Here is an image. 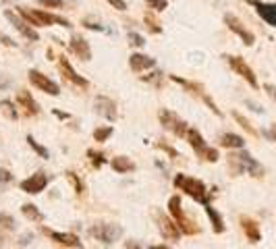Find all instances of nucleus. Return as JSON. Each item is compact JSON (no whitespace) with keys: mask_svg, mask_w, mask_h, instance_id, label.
Instances as JSON below:
<instances>
[{"mask_svg":"<svg viewBox=\"0 0 276 249\" xmlns=\"http://www.w3.org/2000/svg\"><path fill=\"white\" fill-rule=\"evenodd\" d=\"M168 212H170V216L174 218V222L179 225V229H181V233H187V235H193L197 229L195 227H191L193 222L189 220V218L185 216V212H183V206H181V197L179 195H172L170 200H168Z\"/></svg>","mask_w":276,"mask_h":249,"instance_id":"obj_3","label":"nucleus"},{"mask_svg":"<svg viewBox=\"0 0 276 249\" xmlns=\"http://www.w3.org/2000/svg\"><path fill=\"white\" fill-rule=\"evenodd\" d=\"M247 3H254V5H260V0H247Z\"/></svg>","mask_w":276,"mask_h":249,"instance_id":"obj_41","label":"nucleus"},{"mask_svg":"<svg viewBox=\"0 0 276 249\" xmlns=\"http://www.w3.org/2000/svg\"><path fill=\"white\" fill-rule=\"evenodd\" d=\"M160 120H162V124H164V129H168V131H172L177 137H185L187 135V122H183L174 112H170V110H160Z\"/></svg>","mask_w":276,"mask_h":249,"instance_id":"obj_5","label":"nucleus"},{"mask_svg":"<svg viewBox=\"0 0 276 249\" xmlns=\"http://www.w3.org/2000/svg\"><path fill=\"white\" fill-rule=\"evenodd\" d=\"M156 222H158V229H160V233L164 235V239H168V241H179L181 239V229H179V225L177 222H172L168 216H164V214H156Z\"/></svg>","mask_w":276,"mask_h":249,"instance_id":"obj_7","label":"nucleus"},{"mask_svg":"<svg viewBox=\"0 0 276 249\" xmlns=\"http://www.w3.org/2000/svg\"><path fill=\"white\" fill-rule=\"evenodd\" d=\"M96 110H98L104 118H108V120H114V118H116V104H114L110 98H104V96L96 98Z\"/></svg>","mask_w":276,"mask_h":249,"instance_id":"obj_13","label":"nucleus"},{"mask_svg":"<svg viewBox=\"0 0 276 249\" xmlns=\"http://www.w3.org/2000/svg\"><path fill=\"white\" fill-rule=\"evenodd\" d=\"M0 225H3L5 229H15L13 216H9V214H0Z\"/></svg>","mask_w":276,"mask_h":249,"instance_id":"obj_31","label":"nucleus"},{"mask_svg":"<svg viewBox=\"0 0 276 249\" xmlns=\"http://www.w3.org/2000/svg\"><path fill=\"white\" fill-rule=\"evenodd\" d=\"M147 3V9L152 11H164L166 9V0H145Z\"/></svg>","mask_w":276,"mask_h":249,"instance_id":"obj_30","label":"nucleus"},{"mask_svg":"<svg viewBox=\"0 0 276 249\" xmlns=\"http://www.w3.org/2000/svg\"><path fill=\"white\" fill-rule=\"evenodd\" d=\"M224 23H227V25H229V29H231V31H235V34H237L245 44H247V46H252V44L256 42L254 34H252V31L245 29V27H243V23H241L235 15H227V17H224Z\"/></svg>","mask_w":276,"mask_h":249,"instance_id":"obj_11","label":"nucleus"},{"mask_svg":"<svg viewBox=\"0 0 276 249\" xmlns=\"http://www.w3.org/2000/svg\"><path fill=\"white\" fill-rule=\"evenodd\" d=\"M21 212H23V216L27 218V220H32V222H42V220H44V214H42V212L38 210V206H34V204H23Z\"/></svg>","mask_w":276,"mask_h":249,"instance_id":"obj_21","label":"nucleus"},{"mask_svg":"<svg viewBox=\"0 0 276 249\" xmlns=\"http://www.w3.org/2000/svg\"><path fill=\"white\" fill-rule=\"evenodd\" d=\"M89 233H91V237H96L104 245H110V243H114V241H118L122 237V227L112 225V222H100L96 227H91Z\"/></svg>","mask_w":276,"mask_h":249,"instance_id":"obj_4","label":"nucleus"},{"mask_svg":"<svg viewBox=\"0 0 276 249\" xmlns=\"http://www.w3.org/2000/svg\"><path fill=\"white\" fill-rule=\"evenodd\" d=\"M87 154L91 156V162H94L96 166H102V164H104V160H102V154H96V152H91V150H89Z\"/></svg>","mask_w":276,"mask_h":249,"instance_id":"obj_34","label":"nucleus"},{"mask_svg":"<svg viewBox=\"0 0 276 249\" xmlns=\"http://www.w3.org/2000/svg\"><path fill=\"white\" fill-rule=\"evenodd\" d=\"M266 91H268L270 96H272V98L276 100V87H274V85H266Z\"/></svg>","mask_w":276,"mask_h":249,"instance_id":"obj_38","label":"nucleus"},{"mask_svg":"<svg viewBox=\"0 0 276 249\" xmlns=\"http://www.w3.org/2000/svg\"><path fill=\"white\" fill-rule=\"evenodd\" d=\"M112 168L116 172H129V170H133V162L129 158H125V156H116V158H112Z\"/></svg>","mask_w":276,"mask_h":249,"instance_id":"obj_23","label":"nucleus"},{"mask_svg":"<svg viewBox=\"0 0 276 249\" xmlns=\"http://www.w3.org/2000/svg\"><path fill=\"white\" fill-rule=\"evenodd\" d=\"M46 185H48L46 172H36V175H32L29 179H25V181L21 183V189H23L25 193L36 195V193H42V191L46 189Z\"/></svg>","mask_w":276,"mask_h":249,"instance_id":"obj_8","label":"nucleus"},{"mask_svg":"<svg viewBox=\"0 0 276 249\" xmlns=\"http://www.w3.org/2000/svg\"><path fill=\"white\" fill-rule=\"evenodd\" d=\"M258 13L272 25H276V7H266V5H258Z\"/></svg>","mask_w":276,"mask_h":249,"instance_id":"obj_24","label":"nucleus"},{"mask_svg":"<svg viewBox=\"0 0 276 249\" xmlns=\"http://www.w3.org/2000/svg\"><path fill=\"white\" fill-rule=\"evenodd\" d=\"M202 158L208 160V162H216V160H218V150H214V147L208 145V147L202 152Z\"/></svg>","mask_w":276,"mask_h":249,"instance_id":"obj_28","label":"nucleus"},{"mask_svg":"<svg viewBox=\"0 0 276 249\" xmlns=\"http://www.w3.org/2000/svg\"><path fill=\"white\" fill-rule=\"evenodd\" d=\"M268 137L270 139H276V124H272V129L268 131Z\"/></svg>","mask_w":276,"mask_h":249,"instance_id":"obj_39","label":"nucleus"},{"mask_svg":"<svg viewBox=\"0 0 276 249\" xmlns=\"http://www.w3.org/2000/svg\"><path fill=\"white\" fill-rule=\"evenodd\" d=\"M129 40H131V44L133 46H137V48H141L145 42H143V38L139 36V34H135V31H133V34H129Z\"/></svg>","mask_w":276,"mask_h":249,"instance_id":"obj_33","label":"nucleus"},{"mask_svg":"<svg viewBox=\"0 0 276 249\" xmlns=\"http://www.w3.org/2000/svg\"><path fill=\"white\" fill-rule=\"evenodd\" d=\"M29 81H32V85H36L38 89L50 93V96H58V93H60L58 85L52 79H48L46 75H42L40 71H29Z\"/></svg>","mask_w":276,"mask_h":249,"instance_id":"obj_9","label":"nucleus"},{"mask_svg":"<svg viewBox=\"0 0 276 249\" xmlns=\"http://www.w3.org/2000/svg\"><path fill=\"white\" fill-rule=\"evenodd\" d=\"M5 17L15 25V29L19 31V34H21L23 38L32 40V42H38V38H40V36H38V31H36V29H32V25H29V23H25V21H23L21 17H17L13 11H7V13H5Z\"/></svg>","mask_w":276,"mask_h":249,"instance_id":"obj_10","label":"nucleus"},{"mask_svg":"<svg viewBox=\"0 0 276 249\" xmlns=\"http://www.w3.org/2000/svg\"><path fill=\"white\" fill-rule=\"evenodd\" d=\"M154 65H156V60L145 56V54H131V58H129V67L133 71H137V73H141L145 69H152Z\"/></svg>","mask_w":276,"mask_h":249,"instance_id":"obj_14","label":"nucleus"},{"mask_svg":"<svg viewBox=\"0 0 276 249\" xmlns=\"http://www.w3.org/2000/svg\"><path fill=\"white\" fill-rule=\"evenodd\" d=\"M42 7H48V9H60L63 7V0H40Z\"/></svg>","mask_w":276,"mask_h":249,"instance_id":"obj_32","label":"nucleus"},{"mask_svg":"<svg viewBox=\"0 0 276 249\" xmlns=\"http://www.w3.org/2000/svg\"><path fill=\"white\" fill-rule=\"evenodd\" d=\"M69 179H71V181L75 183V189H77V193H81V191H83V185H81V183L77 181V177H75V172H69Z\"/></svg>","mask_w":276,"mask_h":249,"instance_id":"obj_36","label":"nucleus"},{"mask_svg":"<svg viewBox=\"0 0 276 249\" xmlns=\"http://www.w3.org/2000/svg\"><path fill=\"white\" fill-rule=\"evenodd\" d=\"M149 249H170V247H166V245H154V247H149Z\"/></svg>","mask_w":276,"mask_h":249,"instance_id":"obj_40","label":"nucleus"},{"mask_svg":"<svg viewBox=\"0 0 276 249\" xmlns=\"http://www.w3.org/2000/svg\"><path fill=\"white\" fill-rule=\"evenodd\" d=\"M241 227H243L245 235H247V239H249L252 243H258V241L262 239L260 227H258V222H256V220H252V218H247V216H243V218H241Z\"/></svg>","mask_w":276,"mask_h":249,"instance_id":"obj_15","label":"nucleus"},{"mask_svg":"<svg viewBox=\"0 0 276 249\" xmlns=\"http://www.w3.org/2000/svg\"><path fill=\"white\" fill-rule=\"evenodd\" d=\"M17 102L19 104H23L25 108H27V112L29 114H38L40 112V108H38V104H36V100L29 96V91H25V89H19V93H17Z\"/></svg>","mask_w":276,"mask_h":249,"instance_id":"obj_20","label":"nucleus"},{"mask_svg":"<svg viewBox=\"0 0 276 249\" xmlns=\"http://www.w3.org/2000/svg\"><path fill=\"white\" fill-rule=\"evenodd\" d=\"M69 48L75 56H79L81 60H89L91 58V50H89V44L87 40H83L81 36H73L71 42H69Z\"/></svg>","mask_w":276,"mask_h":249,"instance_id":"obj_12","label":"nucleus"},{"mask_svg":"<svg viewBox=\"0 0 276 249\" xmlns=\"http://www.w3.org/2000/svg\"><path fill=\"white\" fill-rule=\"evenodd\" d=\"M13 106H15V104H13L11 100H3V102H0V110H3L11 120H15V118H17V110H15Z\"/></svg>","mask_w":276,"mask_h":249,"instance_id":"obj_25","label":"nucleus"},{"mask_svg":"<svg viewBox=\"0 0 276 249\" xmlns=\"http://www.w3.org/2000/svg\"><path fill=\"white\" fill-rule=\"evenodd\" d=\"M220 143L224 145V147H243L245 145V139L241 137V135H235V133H224L222 137H220Z\"/></svg>","mask_w":276,"mask_h":249,"instance_id":"obj_22","label":"nucleus"},{"mask_svg":"<svg viewBox=\"0 0 276 249\" xmlns=\"http://www.w3.org/2000/svg\"><path fill=\"white\" fill-rule=\"evenodd\" d=\"M185 139L189 141V145H191V147H193V150H195L199 156H202V152L208 147V143L204 141L202 133H199L197 129H193V127H189V129H187V135H185Z\"/></svg>","mask_w":276,"mask_h":249,"instance_id":"obj_17","label":"nucleus"},{"mask_svg":"<svg viewBox=\"0 0 276 249\" xmlns=\"http://www.w3.org/2000/svg\"><path fill=\"white\" fill-rule=\"evenodd\" d=\"M174 187H179L181 191H185V193L191 195L193 200L202 202L204 206H206L208 200H210V191L206 189V185H204L199 179H193V177H187V175H177Z\"/></svg>","mask_w":276,"mask_h":249,"instance_id":"obj_1","label":"nucleus"},{"mask_svg":"<svg viewBox=\"0 0 276 249\" xmlns=\"http://www.w3.org/2000/svg\"><path fill=\"white\" fill-rule=\"evenodd\" d=\"M27 141H29V145H32V147H34V150H36V152L42 156V158H48V150H46V147H42V145H40V143H38V141H36L32 135L27 137Z\"/></svg>","mask_w":276,"mask_h":249,"instance_id":"obj_29","label":"nucleus"},{"mask_svg":"<svg viewBox=\"0 0 276 249\" xmlns=\"http://www.w3.org/2000/svg\"><path fill=\"white\" fill-rule=\"evenodd\" d=\"M125 247H127V249H141L137 241H127V243H125Z\"/></svg>","mask_w":276,"mask_h":249,"instance_id":"obj_37","label":"nucleus"},{"mask_svg":"<svg viewBox=\"0 0 276 249\" xmlns=\"http://www.w3.org/2000/svg\"><path fill=\"white\" fill-rule=\"evenodd\" d=\"M233 116H235V120H237V122H241V127H243V129H247L252 135H258V131L252 127V122H249L247 118H245L243 114H239V112H233Z\"/></svg>","mask_w":276,"mask_h":249,"instance_id":"obj_26","label":"nucleus"},{"mask_svg":"<svg viewBox=\"0 0 276 249\" xmlns=\"http://www.w3.org/2000/svg\"><path fill=\"white\" fill-rule=\"evenodd\" d=\"M60 71H63V73H65V77H67L69 81H73L75 85H79V87H87V79H83L81 75H77V73L73 71V67L69 65V60L60 58Z\"/></svg>","mask_w":276,"mask_h":249,"instance_id":"obj_16","label":"nucleus"},{"mask_svg":"<svg viewBox=\"0 0 276 249\" xmlns=\"http://www.w3.org/2000/svg\"><path fill=\"white\" fill-rule=\"evenodd\" d=\"M0 245H3V235H0Z\"/></svg>","mask_w":276,"mask_h":249,"instance_id":"obj_42","label":"nucleus"},{"mask_svg":"<svg viewBox=\"0 0 276 249\" xmlns=\"http://www.w3.org/2000/svg\"><path fill=\"white\" fill-rule=\"evenodd\" d=\"M227 60H229V65H231V69L233 71H237L245 81H247L252 87H258V79H256V75H254V71H252V67L245 62L241 56H227Z\"/></svg>","mask_w":276,"mask_h":249,"instance_id":"obj_6","label":"nucleus"},{"mask_svg":"<svg viewBox=\"0 0 276 249\" xmlns=\"http://www.w3.org/2000/svg\"><path fill=\"white\" fill-rule=\"evenodd\" d=\"M11 181H13V175L9 170H5V168H0V185H3V183H11Z\"/></svg>","mask_w":276,"mask_h":249,"instance_id":"obj_35","label":"nucleus"},{"mask_svg":"<svg viewBox=\"0 0 276 249\" xmlns=\"http://www.w3.org/2000/svg\"><path fill=\"white\" fill-rule=\"evenodd\" d=\"M229 164H233V170H235V172L247 170L252 177H264V166H262L258 160H254L247 152L233 154L231 160H229Z\"/></svg>","mask_w":276,"mask_h":249,"instance_id":"obj_2","label":"nucleus"},{"mask_svg":"<svg viewBox=\"0 0 276 249\" xmlns=\"http://www.w3.org/2000/svg\"><path fill=\"white\" fill-rule=\"evenodd\" d=\"M48 233V231H46ZM56 243H63V245H67V247H81V241H79V237L77 235H71V233H54V231H50L48 233Z\"/></svg>","mask_w":276,"mask_h":249,"instance_id":"obj_18","label":"nucleus"},{"mask_svg":"<svg viewBox=\"0 0 276 249\" xmlns=\"http://www.w3.org/2000/svg\"><path fill=\"white\" fill-rule=\"evenodd\" d=\"M204 208H206V214H208L210 222H212V229H214V233H224V220H222V216H220L216 210H214L210 204H206Z\"/></svg>","mask_w":276,"mask_h":249,"instance_id":"obj_19","label":"nucleus"},{"mask_svg":"<svg viewBox=\"0 0 276 249\" xmlns=\"http://www.w3.org/2000/svg\"><path fill=\"white\" fill-rule=\"evenodd\" d=\"M112 131H114L112 127H100V129L94 131V139H96V141H106V139L112 135Z\"/></svg>","mask_w":276,"mask_h":249,"instance_id":"obj_27","label":"nucleus"}]
</instances>
